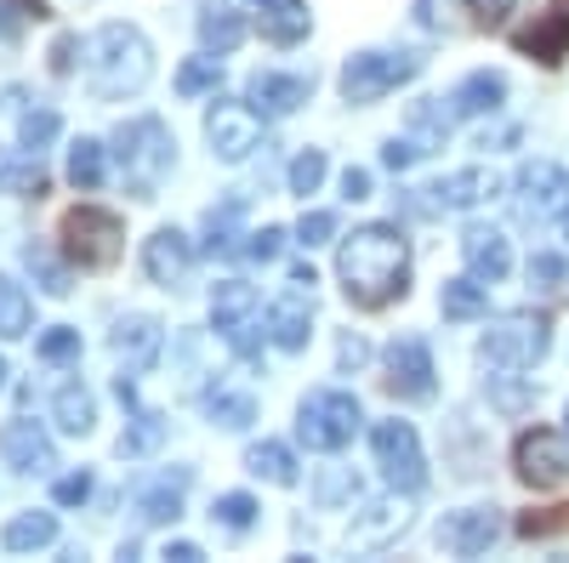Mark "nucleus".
<instances>
[{"label":"nucleus","mask_w":569,"mask_h":563,"mask_svg":"<svg viewBox=\"0 0 569 563\" xmlns=\"http://www.w3.org/2000/svg\"><path fill=\"white\" fill-rule=\"evenodd\" d=\"M86 495H91V473H69V479L52 484V501H58V506H80Z\"/></svg>","instance_id":"8fccbe9b"},{"label":"nucleus","mask_w":569,"mask_h":563,"mask_svg":"<svg viewBox=\"0 0 569 563\" xmlns=\"http://www.w3.org/2000/svg\"><path fill=\"white\" fill-rule=\"evenodd\" d=\"M337 273H342L348 302L376 313V308H388L410 291V240L393 222H365L342 240Z\"/></svg>","instance_id":"f257e3e1"},{"label":"nucleus","mask_w":569,"mask_h":563,"mask_svg":"<svg viewBox=\"0 0 569 563\" xmlns=\"http://www.w3.org/2000/svg\"><path fill=\"white\" fill-rule=\"evenodd\" d=\"M188 466H177V473H166V479H154L149 490H137V519L142 524H171L177 512H182V490H188Z\"/></svg>","instance_id":"a878e982"},{"label":"nucleus","mask_w":569,"mask_h":563,"mask_svg":"<svg viewBox=\"0 0 569 563\" xmlns=\"http://www.w3.org/2000/svg\"><path fill=\"white\" fill-rule=\"evenodd\" d=\"M461 257H467V268L479 273L485 285H496V279H507V268H512L507 233H501V228H485V222H472V228L461 233Z\"/></svg>","instance_id":"4be33fe9"},{"label":"nucleus","mask_w":569,"mask_h":563,"mask_svg":"<svg viewBox=\"0 0 569 563\" xmlns=\"http://www.w3.org/2000/svg\"><path fill=\"white\" fill-rule=\"evenodd\" d=\"M405 524H410L405 501H370L353 519V530H348V546L353 552H376V546H388L393 535H405Z\"/></svg>","instance_id":"412c9836"},{"label":"nucleus","mask_w":569,"mask_h":563,"mask_svg":"<svg viewBox=\"0 0 569 563\" xmlns=\"http://www.w3.org/2000/svg\"><path fill=\"white\" fill-rule=\"evenodd\" d=\"M109 348L126 359V370H149V364L160 359V348H166V331H160V319L131 313V319H120V324H114Z\"/></svg>","instance_id":"aec40b11"},{"label":"nucleus","mask_w":569,"mask_h":563,"mask_svg":"<svg viewBox=\"0 0 569 563\" xmlns=\"http://www.w3.org/2000/svg\"><path fill=\"white\" fill-rule=\"evenodd\" d=\"M206 143H211V154L228 160V165L251 160L257 143H262V109H257V103H211V114H206Z\"/></svg>","instance_id":"9d476101"},{"label":"nucleus","mask_w":569,"mask_h":563,"mask_svg":"<svg viewBox=\"0 0 569 563\" xmlns=\"http://www.w3.org/2000/svg\"><path fill=\"white\" fill-rule=\"evenodd\" d=\"M547 331H552L547 313H507V319H496L485 331L479 359L496 364V370H530L547 353Z\"/></svg>","instance_id":"423d86ee"},{"label":"nucleus","mask_w":569,"mask_h":563,"mask_svg":"<svg viewBox=\"0 0 569 563\" xmlns=\"http://www.w3.org/2000/svg\"><path fill=\"white\" fill-rule=\"evenodd\" d=\"M563 240H569V205H563Z\"/></svg>","instance_id":"680f3d73"},{"label":"nucleus","mask_w":569,"mask_h":563,"mask_svg":"<svg viewBox=\"0 0 569 563\" xmlns=\"http://www.w3.org/2000/svg\"><path fill=\"white\" fill-rule=\"evenodd\" d=\"M485 308H490V291H485L479 273L445 279V291H439V313H445V319H479Z\"/></svg>","instance_id":"c756f323"},{"label":"nucleus","mask_w":569,"mask_h":563,"mask_svg":"<svg viewBox=\"0 0 569 563\" xmlns=\"http://www.w3.org/2000/svg\"><path fill=\"white\" fill-rule=\"evenodd\" d=\"M18 7H23V18H52V12H46V0H18Z\"/></svg>","instance_id":"bf43d9fd"},{"label":"nucleus","mask_w":569,"mask_h":563,"mask_svg":"<svg viewBox=\"0 0 569 563\" xmlns=\"http://www.w3.org/2000/svg\"><path fill=\"white\" fill-rule=\"evenodd\" d=\"M188 268H194V245H188L182 228H154L149 240H142V273L154 279V285H182Z\"/></svg>","instance_id":"2eb2a0df"},{"label":"nucleus","mask_w":569,"mask_h":563,"mask_svg":"<svg viewBox=\"0 0 569 563\" xmlns=\"http://www.w3.org/2000/svg\"><path fill=\"white\" fill-rule=\"evenodd\" d=\"M114 154H120V171L131 182V194L137 200H154L160 194V182L171 177L177 165V143H171V131L160 114H137L114 131Z\"/></svg>","instance_id":"7ed1b4c3"},{"label":"nucleus","mask_w":569,"mask_h":563,"mask_svg":"<svg viewBox=\"0 0 569 563\" xmlns=\"http://www.w3.org/2000/svg\"><path fill=\"white\" fill-rule=\"evenodd\" d=\"M40 359H46V364H74V359H80V331H69V324L46 331V336H40Z\"/></svg>","instance_id":"37998d69"},{"label":"nucleus","mask_w":569,"mask_h":563,"mask_svg":"<svg viewBox=\"0 0 569 563\" xmlns=\"http://www.w3.org/2000/svg\"><path fill=\"white\" fill-rule=\"evenodd\" d=\"M512 46H518L525 58L558 69V63L569 58V0H552V7H547L530 29H518V34H512Z\"/></svg>","instance_id":"dca6fc26"},{"label":"nucleus","mask_w":569,"mask_h":563,"mask_svg":"<svg viewBox=\"0 0 569 563\" xmlns=\"http://www.w3.org/2000/svg\"><path fill=\"white\" fill-rule=\"evenodd\" d=\"M23 268L40 279V291H46V296H69V268H63L52 251H46L40 240H34V245H23Z\"/></svg>","instance_id":"c9c22d12"},{"label":"nucleus","mask_w":569,"mask_h":563,"mask_svg":"<svg viewBox=\"0 0 569 563\" xmlns=\"http://www.w3.org/2000/svg\"><path fill=\"white\" fill-rule=\"evenodd\" d=\"M308 91H313V74H279V69H257L251 74V103L262 114H297L308 103Z\"/></svg>","instance_id":"6ab92c4d"},{"label":"nucleus","mask_w":569,"mask_h":563,"mask_svg":"<svg viewBox=\"0 0 569 563\" xmlns=\"http://www.w3.org/2000/svg\"><path fill=\"white\" fill-rule=\"evenodd\" d=\"M52 421H58L63 433L86 439L91 428H98V404H91V393H86L80 382H69V388H58V399H52Z\"/></svg>","instance_id":"c85d7f7f"},{"label":"nucleus","mask_w":569,"mask_h":563,"mask_svg":"<svg viewBox=\"0 0 569 563\" xmlns=\"http://www.w3.org/2000/svg\"><path fill=\"white\" fill-rule=\"evenodd\" d=\"M0 455H7V466H18V473H52L58 466L52 433H46L40 421H23V415L0 428Z\"/></svg>","instance_id":"f3484780"},{"label":"nucleus","mask_w":569,"mask_h":563,"mask_svg":"<svg viewBox=\"0 0 569 563\" xmlns=\"http://www.w3.org/2000/svg\"><path fill=\"white\" fill-rule=\"evenodd\" d=\"M211 519H217L222 530L240 535V530H251V524H257V501H251V495H240V490H233V495H217Z\"/></svg>","instance_id":"a19ab883"},{"label":"nucleus","mask_w":569,"mask_h":563,"mask_svg":"<svg viewBox=\"0 0 569 563\" xmlns=\"http://www.w3.org/2000/svg\"><path fill=\"white\" fill-rule=\"evenodd\" d=\"M74 52H80V40H74V34H58V46H52V74H69V69H74Z\"/></svg>","instance_id":"864d4df0"},{"label":"nucleus","mask_w":569,"mask_h":563,"mask_svg":"<svg viewBox=\"0 0 569 563\" xmlns=\"http://www.w3.org/2000/svg\"><path fill=\"white\" fill-rule=\"evenodd\" d=\"M284 251V228H262V233H251V245H246V257H257V262H273Z\"/></svg>","instance_id":"3c124183"},{"label":"nucleus","mask_w":569,"mask_h":563,"mask_svg":"<svg viewBox=\"0 0 569 563\" xmlns=\"http://www.w3.org/2000/svg\"><path fill=\"white\" fill-rule=\"evenodd\" d=\"M206 415L217 421V428H233V433H240V428H251V421H257V399L251 393H233V388H211L206 393Z\"/></svg>","instance_id":"473e14b6"},{"label":"nucleus","mask_w":569,"mask_h":563,"mask_svg":"<svg viewBox=\"0 0 569 563\" xmlns=\"http://www.w3.org/2000/svg\"><path fill=\"white\" fill-rule=\"evenodd\" d=\"M421 154H427V143H416V137H393V143L382 149V165H388V171H405V165H416Z\"/></svg>","instance_id":"09e8293b"},{"label":"nucleus","mask_w":569,"mask_h":563,"mask_svg":"<svg viewBox=\"0 0 569 563\" xmlns=\"http://www.w3.org/2000/svg\"><path fill=\"white\" fill-rule=\"evenodd\" d=\"M29 319H34V308H29L23 285L0 273V342H18V336H29Z\"/></svg>","instance_id":"72a5a7b5"},{"label":"nucleus","mask_w":569,"mask_h":563,"mask_svg":"<svg viewBox=\"0 0 569 563\" xmlns=\"http://www.w3.org/2000/svg\"><path fill=\"white\" fill-rule=\"evenodd\" d=\"M421 74V58L416 52H353L342 63V98L348 103H376L388 91L410 86Z\"/></svg>","instance_id":"0eeeda50"},{"label":"nucleus","mask_w":569,"mask_h":563,"mask_svg":"<svg viewBox=\"0 0 569 563\" xmlns=\"http://www.w3.org/2000/svg\"><path fill=\"white\" fill-rule=\"evenodd\" d=\"M530 285H541V291H558L563 285V257L558 251H536L530 257Z\"/></svg>","instance_id":"de8ad7c7"},{"label":"nucleus","mask_w":569,"mask_h":563,"mask_svg":"<svg viewBox=\"0 0 569 563\" xmlns=\"http://www.w3.org/2000/svg\"><path fill=\"white\" fill-rule=\"evenodd\" d=\"M103 143H98V137H80V143L69 149V182L74 188H98L103 182Z\"/></svg>","instance_id":"e433bc0d"},{"label":"nucleus","mask_w":569,"mask_h":563,"mask_svg":"<svg viewBox=\"0 0 569 563\" xmlns=\"http://www.w3.org/2000/svg\"><path fill=\"white\" fill-rule=\"evenodd\" d=\"M512 200H518V217H530V222L563 211V205H569V171H563L558 160H530V165H518Z\"/></svg>","instance_id":"f8f14e48"},{"label":"nucleus","mask_w":569,"mask_h":563,"mask_svg":"<svg viewBox=\"0 0 569 563\" xmlns=\"http://www.w3.org/2000/svg\"><path fill=\"white\" fill-rule=\"evenodd\" d=\"M467 12L479 18L485 29H501V23H507V12H512V0H467Z\"/></svg>","instance_id":"603ef678"},{"label":"nucleus","mask_w":569,"mask_h":563,"mask_svg":"<svg viewBox=\"0 0 569 563\" xmlns=\"http://www.w3.org/2000/svg\"><path fill=\"white\" fill-rule=\"evenodd\" d=\"M58 131H63V120H58V109H23L18 114V143L23 149H46V143H58Z\"/></svg>","instance_id":"ea45409f"},{"label":"nucleus","mask_w":569,"mask_h":563,"mask_svg":"<svg viewBox=\"0 0 569 563\" xmlns=\"http://www.w3.org/2000/svg\"><path fill=\"white\" fill-rule=\"evenodd\" d=\"M291 285H302V291H313V285H319V279H313V268H308V262H297V268H291Z\"/></svg>","instance_id":"13d9d810"},{"label":"nucleus","mask_w":569,"mask_h":563,"mask_svg":"<svg viewBox=\"0 0 569 563\" xmlns=\"http://www.w3.org/2000/svg\"><path fill=\"white\" fill-rule=\"evenodd\" d=\"M337 359H342V370H359V364L370 359V348H365L359 336H342V353H337Z\"/></svg>","instance_id":"6e6d98bb"},{"label":"nucleus","mask_w":569,"mask_h":563,"mask_svg":"<svg viewBox=\"0 0 569 563\" xmlns=\"http://www.w3.org/2000/svg\"><path fill=\"white\" fill-rule=\"evenodd\" d=\"M149 74H154V52H149V40H142V29L103 23L86 40V80L98 98H131V91L149 86Z\"/></svg>","instance_id":"f03ea898"},{"label":"nucleus","mask_w":569,"mask_h":563,"mask_svg":"<svg viewBox=\"0 0 569 563\" xmlns=\"http://www.w3.org/2000/svg\"><path fill=\"white\" fill-rule=\"evenodd\" d=\"M501 535V519H496V506H467V512H450V519L439 524V546L450 557H479L490 552Z\"/></svg>","instance_id":"4468645a"},{"label":"nucleus","mask_w":569,"mask_h":563,"mask_svg":"<svg viewBox=\"0 0 569 563\" xmlns=\"http://www.w3.org/2000/svg\"><path fill=\"white\" fill-rule=\"evenodd\" d=\"M217 86H222V52L217 58H188L177 69V91H182V98H206V91H217Z\"/></svg>","instance_id":"4c0bfd02"},{"label":"nucleus","mask_w":569,"mask_h":563,"mask_svg":"<svg viewBox=\"0 0 569 563\" xmlns=\"http://www.w3.org/2000/svg\"><path fill=\"white\" fill-rule=\"evenodd\" d=\"M160 557H171V563H206V552H200L194 541H171V546H166Z\"/></svg>","instance_id":"4d7b16f0"},{"label":"nucleus","mask_w":569,"mask_h":563,"mask_svg":"<svg viewBox=\"0 0 569 563\" xmlns=\"http://www.w3.org/2000/svg\"><path fill=\"white\" fill-rule=\"evenodd\" d=\"M0 194H46V165L34 149H0Z\"/></svg>","instance_id":"cd10ccee"},{"label":"nucleus","mask_w":569,"mask_h":563,"mask_svg":"<svg viewBox=\"0 0 569 563\" xmlns=\"http://www.w3.org/2000/svg\"><path fill=\"white\" fill-rule=\"evenodd\" d=\"M359 433V399L353 393H342V388H319V393H308L302 399V410H297V439L308 444V450H342L348 439Z\"/></svg>","instance_id":"39448f33"},{"label":"nucleus","mask_w":569,"mask_h":563,"mask_svg":"<svg viewBox=\"0 0 569 563\" xmlns=\"http://www.w3.org/2000/svg\"><path fill=\"white\" fill-rule=\"evenodd\" d=\"M240 217H246V194H228L222 205L206 211V257H233V251H246L240 240H251V233H240Z\"/></svg>","instance_id":"b1692460"},{"label":"nucleus","mask_w":569,"mask_h":563,"mask_svg":"<svg viewBox=\"0 0 569 563\" xmlns=\"http://www.w3.org/2000/svg\"><path fill=\"white\" fill-rule=\"evenodd\" d=\"M370 450H376V466H382V479L405 495H416L427 484V461H421V439L410 421H376L370 428Z\"/></svg>","instance_id":"6e6552de"},{"label":"nucleus","mask_w":569,"mask_h":563,"mask_svg":"<svg viewBox=\"0 0 569 563\" xmlns=\"http://www.w3.org/2000/svg\"><path fill=\"white\" fill-rule=\"evenodd\" d=\"M501 98H507V80L496 74V69H479V74H467L456 91H450V120H479V114H496L501 109Z\"/></svg>","instance_id":"5701e85b"},{"label":"nucleus","mask_w":569,"mask_h":563,"mask_svg":"<svg viewBox=\"0 0 569 563\" xmlns=\"http://www.w3.org/2000/svg\"><path fill=\"white\" fill-rule=\"evenodd\" d=\"M160 439H166V421H160L154 410H142V415H131V421H126V433H120V455H149V450H160Z\"/></svg>","instance_id":"58836bf2"},{"label":"nucleus","mask_w":569,"mask_h":563,"mask_svg":"<svg viewBox=\"0 0 569 563\" xmlns=\"http://www.w3.org/2000/svg\"><path fill=\"white\" fill-rule=\"evenodd\" d=\"M200 40L211 46V52H233V46L246 40V18L233 12V7H211V12L200 18Z\"/></svg>","instance_id":"f704fd0d"},{"label":"nucleus","mask_w":569,"mask_h":563,"mask_svg":"<svg viewBox=\"0 0 569 563\" xmlns=\"http://www.w3.org/2000/svg\"><path fill=\"white\" fill-rule=\"evenodd\" d=\"M490 188H496V182H490V171H479V165L456 171V177H445V182L427 188V194H433V200H427V211H467V205H479Z\"/></svg>","instance_id":"bb28decb"},{"label":"nucleus","mask_w":569,"mask_h":563,"mask_svg":"<svg viewBox=\"0 0 569 563\" xmlns=\"http://www.w3.org/2000/svg\"><path fill=\"white\" fill-rule=\"evenodd\" d=\"M342 194H348V200H370V171H365V165H348V171H342Z\"/></svg>","instance_id":"5fc2aeb1"},{"label":"nucleus","mask_w":569,"mask_h":563,"mask_svg":"<svg viewBox=\"0 0 569 563\" xmlns=\"http://www.w3.org/2000/svg\"><path fill=\"white\" fill-rule=\"evenodd\" d=\"M120 245H126V228H120V217L114 211H103V205H74L69 217H63V251H69V262H80V268H114L120 262Z\"/></svg>","instance_id":"20e7f679"},{"label":"nucleus","mask_w":569,"mask_h":563,"mask_svg":"<svg viewBox=\"0 0 569 563\" xmlns=\"http://www.w3.org/2000/svg\"><path fill=\"white\" fill-rule=\"evenodd\" d=\"M246 466L257 479H268V484H279V490H291L302 473H297V455L284 450V444H273V439H262V444H251L246 450Z\"/></svg>","instance_id":"7c9ffc66"},{"label":"nucleus","mask_w":569,"mask_h":563,"mask_svg":"<svg viewBox=\"0 0 569 563\" xmlns=\"http://www.w3.org/2000/svg\"><path fill=\"white\" fill-rule=\"evenodd\" d=\"M433 348H427L421 336H399L393 348H388V393L393 399H410V404H421V399H433Z\"/></svg>","instance_id":"ddd939ff"},{"label":"nucleus","mask_w":569,"mask_h":563,"mask_svg":"<svg viewBox=\"0 0 569 563\" xmlns=\"http://www.w3.org/2000/svg\"><path fill=\"white\" fill-rule=\"evenodd\" d=\"M308 336H313V291L291 285V291L268 308V342H273L279 353H302Z\"/></svg>","instance_id":"a211bd4d"},{"label":"nucleus","mask_w":569,"mask_h":563,"mask_svg":"<svg viewBox=\"0 0 569 563\" xmlns=\"http://www.w3.org/2000/svg\"><path fill=\"white\" fill-rule=\"evenodd\" d=\"M0 388H7V359H0Z\"/></svg>","instance_id":"052dcab7"},{"label":"nucleus","mask_w":569,"mask_h":563,"mask_svg":"<svg viewBox=\"0 0 569 563\" xmlns=\"http://www.w3.org/2000/svg\"><path fill=\"white\" fill-rule=\"evenodd\" d=\"M558 530H569V506H552V512H525L518 519V535H558Z\"/></svg>","instance_id":"49530a36"},{"label":"nucleus","mask_w":569,"mask_h":563,"mask_svg":"<svg viewBox=\"0 0 569 563\" xmlns=\"http://www.w3.org/2000/svg\"><path fill=\"white\" fill-rule=\"evenodd\" d=\"M257 12H262V34H268L273 46H297V40H308V29H313L308 0H257Z\"/></svg>","instance_id":"393cba45"},{"label":"nucleus","mask_w":569,"mask_h":563,"mask_svg":"<svg viewBox=\"0 0 569 563\" xmlns=\"http://www.w3.org/2000/svg\"><path fill=\"white\" fill-rule=\"evenodd\" d=\"M58 541V519L52 512H23V519H12L7 530H0V546L7 552H40Z\"/></svg>","instance_id":"2f4dec72"},{"label":"nucleus","mask_w":569,"mask_h":563,"mask_svg":"<svg viewBox=\"0 0 569 563\" xmlns=\"http://www.w3.org/2000/svg\"><path fill=\"white\" fill-rule=\"evenodd\" d=\"M337 240V211H308L302 222H297V245H330Z\"/></svg>","instance_id":"c03bdc74"},{"label":"nucleus","mask_w":569,"mask_h":563,"mask_svg":"<svg viewBox=\"0 0 569 563\" xmlns=\"http://www.w3.org/2000/svg\"><path fill=\"white\" fill-rule=\"evenodd\" d=\"M512 466L530 490H558L569 479V433L552 428H530L525 439L512 444Z\"/></svg>","instance_id":"9b49d317"},{"label":"nucleus","mask_w":569,"mask_h":563,"mask_svg":"<svg viewBox=\"0 0 569 563\" xmlns=\"http://www.w3.org/2000/svg\"><path fill=\"white\" fill-rule=\"evenodd\" d=\"M313 495H319L325 506H337V501H353V495H359V484H353V473H348V466H330V473H319Z\"/></svg>","instance_id":"a18cd8bd"},{"label":"nucleus","mask_w":569,"mask_h":563,"mask_svg":"<svg viewBox=\"0 0 569 563\" xmlns=\"http://www.w3.org/2000/svg\"><path fill=\"white\" fill-rule=\"evenodd\" d=\"M211 324L240 359L262 353V342H257V291L246 285V279H222V285L211 291Z\"/></svg>","instance_id":"1a4fd4ad"},{"label":"nucleus","mask_w":569,"mask_h":563,"mask_svg":"<svg viewBox=\"0 0 569 563\" xmlns=\"http://www.w3.org/2000/svg\"><path fill=\"white\" fill-rule=\"evenodd\" d=\"M325 171H330V160H325V149H302L297 160H291V194H313V188L325 182Z\"/></svg>","instance_id":"79ce46f5"}]
</instances>
